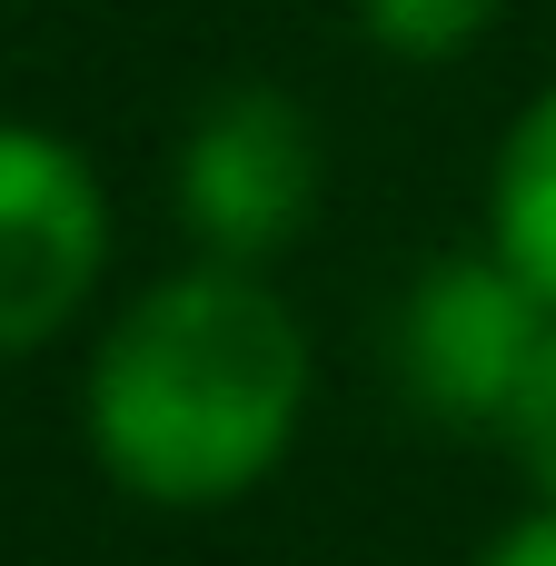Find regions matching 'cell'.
Returning <instances> with one entry per match:
<instances>
[{
  "label": "cell",
  "mask_w": 556,
  "mask_h": 566,
  "mask_svg": "<svg viewBox=\"0 0 556 566\" xmlns=\"http://www.w3.org/2000/svg\"><path fill=\"white\" fill-rule=\"evenodd\" d=\"M308 338L249 269H189L149 289L90 358V448L129 497L219 507L259 488L298 428Z\"/></svg>",
  "instance_id": "obj_1"
},
{
  "label": "cell",
  "mask_w": 556,
  "mask_h": 566,
  "mask_svg": "<svg viewBox=\"0 0 556 566\" xmlns=\"http://www.w3.org/2000/svg\"><path fill=\"white\" fill-rule=\"evenodd\" d=\"M179 209L219 269L279 259L318 209V139L289 90H219L179 149Z\"/></svg>",
  "instance_id": "obj_2"
},
{
  "label": "cell",
  "mask_w": 556,
  "mask_h": 566,
  "mask_svg": "<svg viewBox=\"0 0 556 566\" xmlns=\"http://www.w3.org/2000/svg\"><path fill=\"white\" fill-rule=\"evenodd\" d=\"M547 318L556 308L507 259H448L418 279V298L398 318V378L438 428H497Z\"/></svg>",
  "instance_id": "obj_3"
},
{
  "label": "cell",
  "mask_w": 556,
  "mask_h": 566,
  "mask_svg": "<svg viewBox=\"0 0 556 566\" xmlns=\"http://www.w3.org/2000/svg\"><path fill=\"white\" fill-rule=\"evenodd\" d=\"M109 249L99 179L50 129H0V358L70 328Z\"/></svg>",
  "instance_id": "obj_4"
},
{
  "label": "cell",
  "mask_w": 556,
  "mask_h": 566,
  "mask_svg": "<svg viewBox=\"0 0 556 566\" xmlns=\"http://www.w3.org/2000/svg\"><path fill=\"white\" fill-rule=\"evenodd\" d=\"M497 259L556 308V90L497 149Z\"/></svg>",
  "instance_id": "obj_5"
},
{
  "label": "cell",
  "mask_w": 556,
  "mask_h": 566,
  "mask_svg": "<svg viewBox=\"0 0 556 566\" xmlns=\"http://www.w3.org/2000/svg\"><path fill=\"white\" fill-rule=\"evenodd\" d=\"M487 20H497V0H358V30L388 60H458Z\"/></svg>",
  "instance_id": "obj_6"
},
{
  "label": "cell",
  "mask_w": 556,
  "mask_h": 566,
  "mask_svg": "<svg viewBox=\"0 0 556 566\" xmlns=\"http://www.w3.org/2000/svg\"><path fill=\"white\" fill-rule=\"evenodd\" d=\"M497 438L527 468V488L556 507V318L537 338V358H527V378H517V398H507V418H497Z\"/></svg>",
  "instance_id": "obj_7"
},
{
  "label": "cell",
  "mask_w": 556,
  "mask_h": 566,
  "mask_svg": "<svg viewBox=\"0 0 556 566\" xmlns=\"http://www.w3.org/2000/svg\"><path fill=\"white\" fill-rule=\"evenodd\" d=\"M478 566H556V507L517 517V527H507V537H497V547H487Z\"/></svg>",
  "instance_id": "obj_8"
}]
</instances>
